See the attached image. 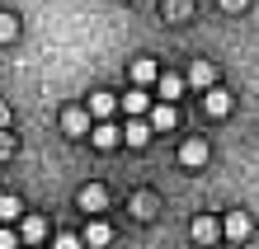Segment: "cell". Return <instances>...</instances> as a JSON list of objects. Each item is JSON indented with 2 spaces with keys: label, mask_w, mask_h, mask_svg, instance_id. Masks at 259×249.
Masks as SVG:
<instances>
[{
  "label": "cell",
  "mask_w": 259,
  "mask_h": 249,
  "mask_svg": "<svg viewBox=\"0 0 259 249\" xmlns=\"http://www.w3.org/2000/svg\"><path fill=\"white\" fill-rule=\"evenodd\" d=\"M90 141H95V151H113V146H123V127H113V122L104 118V122L90 127Z\"/></svg>",
  "instance_id": "2"
},
{
  "label": "cell",
  "mask_w": 259,
  "mask_h": 249,
  "mask_svg": "<svg viewBox=\"0 0 259 249\" xmlns=\"http://www.w3.org/2000/svg\"><path fill=\"white\" fill-rule=\"evenodd\" d=\"M118 104H123V113H127V118H142V113H151V94H146V85H132L127 94L118 99Z\"/></svg>",
  "instance_id": "9"
},
{
  "label": "cell",
  "mask_w": 259,
  "mask_h": 249,
  "mask_svg": "<svg viewBox=\"0 0 259 249\" xmlns=\"http://www.w3.org/2000/svg\"><path fill=\"white\" fill-rule=\"evenodd\" d=\"M14 38H19V14L0 10V42H14Z\"/></svg>",
  "instance_id": "18"
},
{
  "label": "cell",
  "mask_w": 259,
  "mask_h": 249,
  "mask_svg": "<svg viewBox=\"0 0 259 249\" xmlns=\"http://www.w3.org/2000/svg\"><path fill=\"white\" fill-rule=\"evenodd\" d=\"M189 85L212 89V85H217V66H212V61H193V66H189Z\"/></svg>",
  "instance_id": "14"
},
{
  "label": "cell",
  "mask_w": 259,
  "mask_h": 249,
  "mask_svg": "<svg viewBox=\"0 0 259 249\" xmlns=\"http://www.w3.org/2000/svg\"><path fill=\"white\" fill-rule=\"evenodd\" d=\"M19 216H24V202L5 193V197H0V226H10V221H19Z\"/></svg>",
  "instance_id": "17"
},
{
  "label": "cell",
  "mask_w": 259,
  "mask_h": 249,
  "mask_svg": "<svg viewBox=\"0 0 259 249\" xmlns=\"http://www.w3.org/2000/svg\"><path fill=\"white\" fill-rule=\"evenodd\" d=\"M14 151H19V141H14V136H10L5 127H0V160H10Z\"/></svg>",
  "instance_id": "20"
},
{
  "label": "cell",
  "mask_w": 259,
  "mask_h": 249,
  "mask_svg": "<svg viewBox=\"0 0 259 249\" xmlns=\"http://www.w3.org/2000/svg\"><path fill=\"white\" fill-rule=\"evenodd\" d=\"M250 230H254L250 212H226V216H222V235H226V240H250Z\"/></svg>",
  "instance_id": "3"
},
{
  "label": "cell",
  "mask_w": 259,
  "mask_h": 249,
  "mask_svg": "<svg viewBox=\"0 0 259 249\" xmlns=\"http://www.w3.org/2000/svg\"><path fill=\"white\" fill-rule=\"evenodd\" d=\"M19 235H24L28 244H38L42 235H48V221H42V216H24V226H19Z\"/></svg>",
  "instance_id": "16"
},
{
  "label": "cell",
  "mask_w": 259,
  "mask_h": 249,
  "mask_svg": "<svg viewBox=\"0 0 259 249\" xmlns=\"http://www.w3.org/2000/svg\"><path fill=\"white\" fill-rule=\"evenodd\" d=\"M217 235H222V221H217V216H193V221H189V240L193 244H212Z\"/></svg>",
  "instance_id": "5"
},
{
  "label": "cell",
  "mask_w": 259,
  "mask_h": 249,
  "mask_svg": "<svg viewBox=\"0 0 259 249\" xmlns=\"http://www.w3.org/2000/svg\"><path fill=\"white\" fill-rule=\"evenodd\" d=\"M250 0H222V10H245Z\"/></svg>",
  "instance_id": "22"
},
{
  "label": "cell",
  "mask_w": 259,
  "mask_h": 249,
  "mask_svg": "<svg viewBox=\"0 0 259 249\" xmlns=\"http://www.w3.org/2000/svg\"><path fill=\"white\" fill-rule=\"evenodd\" d=\"M146 122H151V132H170V127H179V113H175V104H156Z\"/></svg>",
  "instance_id": "12"
},
{
  "label": "cell",
  "mask_w": 259,
  "mask_h": 249,
  "mask_svg": "<svg viewBox=\"0 0 259 249\" xmlns=\"http://www.w3.org/2000/svg\"><path fill=\"white\" fill-rule=\"evenodd\" d=\"M207 155H212L207 136H189V141L179 146V165H184V169H198V165H207Z\"/></svg>",
  "instance_id": "1"
},
{
  "label": "cell",
  "mask_w": 259,
  "mask_h": 249,
  "mask_svg": "<svg viewBox=\"0 0 259 249\" xmlns=\"http://www.w3.org/2000/svg\"><path fill=\"white\" fill-rule=\"evenodd\" d=\"M203 113H207V118H226V113H231V94H226L222 85L203 89Z\"/></svg>",
  "instance_id": "6"
},
{
  "label": "cell",
  "mask_w": 259,
  "mask_h": 249,
  "mask_svg": "<svg viewBox=\"0 0 259 249\" xmlns=\"http://www.w3.org/2000/svg\"><path fill=\"white\" fill-rule=\"evenodd\" d=\"M14 244H19V240H14V230H10V226H0V249H14Z\"/></svg>",
  "instance_id": "21"
},
{
  "label": "cell",
  "mask_w": 259,
  "mask_h": 249,
  "mask_svg": "<svg viewBox=\"0 0 259 249\" xmlns=\"http://www.w3.org/2000/svg\"><path fill=\"white\" fill-rule=\"evenodd\" d=\"M75 207H80L85 216H95V212H104V207H109V193H104L99 183H85V188L75 193Z\"/></svg>",
  "instance_id": "4"
},
{
  "label": "cell",
  "mask_w": 259,
  "mask_h": 249,
  "mask_svg": "<svg viewBox=\"0 0 259 249\" xmlns=\"http://www.w3.org/2000/svg\"><path fill=\"white\" fill-rule=\"evenodd\" d=\"M127 71H132V85H156V80H160V66H156L151 57H137Z\"/></svg>",
  "instance_id": "11"
},
{
  "label": "cell",
  "mask_w": 259,
  "mask_h": 249,
  "mask_svg": "<svg viewBox=\"0 0 259 249\" xmlns=\"http://www.w3.org/2000/svg\"><path fill=\"white\" fill-rule=\"evenodd\" d=\"M80 240H85V249H104V244L113 240V226H109V221H99V216H95V221H90V226L80 230Z\"/></svg>",
  "instance_id": "10"
},
{
  "label": "cell",
  "mask_w": 259,
  "mask_h": 249,
  "mask_svg": "<svg viewBox=\"0 0 259 249\" xmlns=\"http://www.w3.org/2000/svg\"><path fill=\"white\" fill-rule=\"evenodd\" d=\"M85 108H90V118H95V122H104V118L118 113V99L109 94V89H95V94L85 99Z\"/></svg>",
  "instance_id": "7"
},
{
  "label": "cell",
  "mask_w": 259,
  "mask_h": 249,
  "mask_svg": "<svg viewBox=\"0 0 259 249\" xmlns=\"http://www.w3.org/2000/svg\"><path fill=\"white\" fill-rule=\"evenodd\" d=\"M5 122H10V108H5V104H0V127H5Z\"/></svg>",
  "instance_id": "23"
},
{
  "label": "cell",
  "mask_w": 259,
  "mask_h": 249,
  "mask_svg": "<svg viewBox=\"0 0 259 249\" xmlns=\"http://www.w3.org/2000/svg\"><path fill=\"white\" fill-rule=\"evenodd\" d=\"M52 249H85V240H80V235H71V230H62V235L52 240Z\"/></svg>",
  "instance_id": "19"
},
{
  "label": "cell",
  "mask_w": 259,
  "mask_h": 249,
  "mask_svg": "<svg viewBox=\"0 0 259 249\" xmlns=\"http://www.w3.org/2000/svg\"><path fill=\"white\" fill-rule=\"evenodd\" d=\"M62 127H66V136H90L95 118H90V108H66V113H62Z\"/></svg>",
  "instance_id": "8"
},
{
  "label": "cell",
  "mask_w": 259,
  "mask_h": 249,
  "mask_svg": "<svg viewBox=\"0 0 259 249\" xmlns=\"http://www.w3.org/2000/svg\"><path fill=\"white\" fill-rule=\"evenodd\" d=\"M123 141H127L132 151H142V146L151 141V122H142V118H127V127H123Z\"/></svg>",
  "instance_id": "13"
},
{
  "label": "cell",
  "mask_w": 259,
  "mask_h": 249,
  "mask_svg": "<svg viewBox=\"0 0 259 249\" xmlns=\"http://www.w3.org/2000/svg\"><path fill=\"white\" fill-rule=\"evenodd\" d=\"M156 89H160V99L170 104V99H179V94H184V80H179V75H170V71H160V80H156Z\"/></svg>",
  "instance_id": "15"
}]
</instances>
